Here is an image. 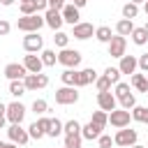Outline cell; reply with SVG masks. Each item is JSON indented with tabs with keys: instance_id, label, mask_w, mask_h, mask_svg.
<instances>
[{
	"instance_id": "obj_1",
	"label": "cell",
	"mask_w": 148,
	"mask_h": 148,
	"mask_svg": "<svg viewBox=\"0 0 148 148\" xmlns=\"http://www.w3.org/2000/svg\"><path fill=\"white\" fill-rule=\"evenodd\" d=\"M136 139H139L136 130H132V127H120V130L116 132V136H113V143H116V146H123V148H132V146L136 143Z\"/></svg>"
},
{
	"instance_id": "obj_2",
	"label": "cell",
	"mask_w": 148,
	"mask_h": 148,
	"mask_svg": "<svg viewBox=\"0 0 148 148\" xmlns=\"http://www.w3.org/2000/svg\"><path fill=\"white\" fill-rule=\"evenodd\" d=\"M46 21H44V16H39V14H30V16H23V18H18V30H23V32H39V28L44 25Z\"/></svg>"
},
{
	"instance_id": "obj_3",
	"label": "cell",
	"mask_w": 148,
	"mask_h": 148,
	"mask_svg": "<svg viewBox=\"0 0 148 148\" xmlns=\"http://www.w3.org/2000/svg\"><path fill=\"white\" fill-rule=\"evenodd\" d=\"M58 62L65 65V67H69V69H76V67L81 65V53H79L76 49H60Z\"/></svg>"
},
{
	"instance_id": "obj_4",
	"label": "cell",
	"mask_w": 148,
	"mask_h": 148,
	"mask_svg": "<svg viewBox=\"0 0 148 148\" xmlns=\"http://www.w3.org/2000/svg\"><path fill=\"white\" fill-rule=\"evenodd\" d=\"M56 102L67 106V104H74L79 102V92H76V86H62L56 90Z\"/></svg>"
},
{
	"instance_id": "obj_5",
	"label": "cell",
	"mask_w": 148,
	"mask_h": 148,
	"mask_svg": "<svg viewBox=\"0 0 148 148\" xmlns=\"http://www.w3.org/2000/svg\"><path fill=\"white\" fill-rule=\"evenodd\" d=\"M7 136H9V141H12V143H16V146H25V143H28V139H30L28 130H23V127H21V123H12V125L7 127Z\"/></svg>"
},
{
	"instance_id": "obj_6",
	"label": "cell",
	"mask_w": 148,
	"mask_h": 148,
	"mask_svg": "<svg viewBox=\"0 0 148 148\" xmlns=\"http://www.w3.org/2000/svg\"><path fill=\"white\" fill-rule=\"evenodd\" d=\"M130 120H132V111H127V109H113L111 113H109V123L113 125V127H130Z\"/></svg>"
},
{
	"instance_id": "obj_7",
	"label": "cell",
	"mask_w": 148,
	"mask_h": 148,
	"mask_svg": "<svg viewBox=\"0 0 148 148\" xmlns=\"http://www.w3.org/2000/svg\"><path fill=\"white\" fill-rule=\"evenodd\" d=\"M49 125H51V118H46V116H39L30 127H28V134H30V139H42V136H46V132H49Z\"/></svg>"
},
{
	"instance_id": "obj_8",
	"label": "cell",
	"mask_w": 148,
	"mask_h": 148,
	"mask_svg": "<svg viewBox=\"0 0 148 148\" xmlns=\"http://www.w3.org/2000/svg\"><path fill=\"white\" fill-rule=\"evenodd\" d=\"M23 49H25L28 53H37V51H42V49H44V39H42V35H39V32H25V37H23Z\"/></svg>"
},
{
	"instance_id": "obj_9",
	"label": "cell",
	"mask_w": 148,
	"mask_h": 148,
	"mask_svg": "<svg viewBox=\"0 0 148 148\" xmlns=\"http://www.w3.org/2000/svg\"><path fill=\"white\" fill-rule=\"evenodd\" d=\"M125 49H127V39H125L123 35H113L111 42H109V56L120 60V58L125 56Z\"/></svg>"
},
{
	"instance_id": "obj_10",
	"label": "cell",
	"mask_w": 148,
	"mask_h": 148,
	"mask_svg": "<svg viewBox=\"0 0 148 148\" xmlns=\"http://www.w3.org/2000/svg\"><path fill=\"white\" fill-rule=\"evenodd\" d=\"M5 76L9 79V81H23L25 76H28V69H25V65L21 62H9V65H5Z\"/></svg>"
},
{
	"instance_id": "obj_11",
	"label": "cell",
	"mask_w": 148,
	"mask_h": 148,
	"mask_svg": "<svg viewBox=\"0 0 148 148\" xmlns=\"http://www.w3.org/2000/svg\"><path fill=\"white\" fill-rule=\"evenodd\" d=\"M116 102H118V97H116L111 90H104V92L97 95V104H99V109L106 111V113H111V111L116 109Z\"/></svg>"
},
{
	"instance_id": "obj_12",
	"label": "cell",
	"mask_w": 148,
	"mask_h": 148,
	"mask_svg": "<svg viewBox=\"0 0 148 148\" xmlns=\"http://www.w3.org/2000/svg\"><path fill=\"white\" fill-rule=\"evenodd\" d=\"M5 116H7L9 123H21L23 116H25V106L21 102H12V104H7V113Z\"/></svg>"
},
{
	"instance_id": "obj_13",
	"label": "cell",
	"mask_w": 148,
	"mask_h": 148,
	"mask_svg": "<svg viewBox=\"0 0 148 148\" xmlns=\"http://www.w3.org/2000/svg\"><path fill=\"white\" fill-rule=\"evenodd\" d=\"M92 81H97V72H95L92 67H86V69L76 72L74 86H76V88H83V86H88V83H92Z\"/></svg>"
},
{
	"instance_id": "obj_14",
	"label": "cell",
	"mask_w": 148,
	"mask_h": 148,
	"mask_svg": "<svg viewBox=\"0 0 148 148\" xmlns=\"http://www.w3.org/2000/svg\"><path fill=\"white\" fill-rule=\"evenodd\" d=\"M74 28V32H72V37H76V39H90L92 35H95V28H92V23H76V25H72Z\"/></svg>"
},
{
	"instance_id": "obj_15",
	"label": "cell",
	"mask_w": 148,
	"mask_h": 148,
	"mask_svg": "<svg viewBox=\"0 0 148 148\" xmlns=\"http://www.w3.org/2000/svg\"><path fill=\"white\" fill-rule=\"evenodd\" d=\"M23 65H25L28 74H39V72H42V67H44L42 58H39V56H35V53H28V56L23 58Z\"/></svg>"
},
{
	"instance_id": "obj_16",
	"label": "cell",
	"mask_w": 148,
	"mask_h": 148,
	"mask_svg": "<svg viewBox=\"0 0 148 148\" xmlns=\"http://www.w3.org/2000/svg\"><path fill=\"white\" fill-rule=\"evenodd\" d=\"M136 67H139V58H134V56H127V53L120 58V65H118L120 74H134V72H136Z\"/></svg>"
},
{
	"instance_id": "obj_17",
	"label": "cell",
	"mask_w": 148,
	"mask_h": 148,
	"mask_svg": "<svg viewBox=\"0 0 148 148\" xmlns=\"http://www.w3.org/2000/svg\"><path fill=\"white\" fill-rule=\"evenodd\" d=\"M60 14H62V21L65 23H69V25H76L79 23V7L76 5H65L62 9H60Z\"/></svg>"
},
{
	"instance_id": "obj_18",
	"label": "cell",
	"mask_w": 148,
	"mask_h": 148,
	"mask_svg": "<svg viewBox=\"0 0 148 148\" xmlns=\"http://www.w3.org/2000/svg\"><path fill=\"white\" fill-rule=\"evenodd\" d=\"M44 21H46V25H49L51 30H60V25L65 23V21H62V14H60L58 9H46Z\"/></svg>"
},
{
	"instance_id": "obj_19",
	"label": "cell",
	"mask_w": 148,
	"mask_h": 148,
	"mask_svg": "<svg viewBox=\"0 0 148 148\" xmlns=\"http://www.w3.org/2000/svg\"><path fill=\"white\" fill-rule=\"evenodd\" d=\"M102 130H104L102 125H97V123H92V120H90L88 125H83V127H81V136H83V139H88V141H92V139H99V136H102Z\"/></svg>"
},
{
	"instance_id": "obj_20",
	"label": "cell",
	"mask_w": 148,
	"mask_h": 148,
	"mask_svg": "<svg viewBox=\"0 0 148 148\" xmlns=\"http://www.w3.org/2000/svg\"><path fill=\"white\" fill-rule=\"evenodd\" d=\"M132 30H134V23H132V18H120V21L116 23V32H118V35H123V37L132 35Z\"/></svg>"
},
{
	"instance_id": "obj_21",
	"label": "cell",
	"mask_w": 148,
	"mask_h": 148,
	"mask_svg": "<svg viewBox=\"0 0 148 148\" xmlns=\"http://www.w3.org/2000/svg\"><path fill=\"white\" fill-rule=\"evenodd\" d=\"M111 37H113V32H111V28H109V25H99V28H95V39H97V42L109 44V42H111Z\"/></svg>"
},
{
	"instance_id": "obj_22",
	"label": "cell",
	"mask_w": 148,
	"mask_h": 148,
	"mask_svg": "<svg viewBox=\"0 0 148 148\" xmlns=\"http://www.w3.org/2000/svg\"><path fill=\"white\" fill-rule=\"evenodd\" d=\"M132 86L139 90V92H148V79H146V74H132Z\"/></svg>"
},
{
	"instance_id": "obj_23",
	"label": "cell",
	"mask_w": 148,
	"mask_h": 148,
	"mask_svg": "<svg viewBox=\"0 0 148 148\" xmlns=\"http://www.w3.org/2000/svg\"><path fill=\"white\" fill-rule=\"evenodd\" d=\"M39 58H42V62H44L46 67H53V65L58 62V53L51 51V49H42V56H39Z\"/></svg>"
},
{
	"instance_id": "obj_24",
	"label": "cell",
	"mask_w": 148,
	"mask_h": 148,
	"mask_svg": "<svg viewBox=\"0 0 148 148\" xmlns=\"http://www.w3.org/2000/svg\"><path fill=\"white\" fill-rule=\"evenodd\" d=\"M132 42H134L136 46H143V44L148 42V32H146L143 28H134V30H132Z\"/></svg>"
},
{
	"instance_id": "obj_25",
	"label": "cell",
	"mask_w": 148,
	"mask_h": 148,
	"mask_svg": "<svg viewBox=\"0 0 148 148\" xmlns=\"http://www.w3.org/2000/svg\"><path fill=\"white\" fill-rule=\"evenodd\" d=\"M62 127H65V123H60L58 118H51V125H49V132H46V136H60L62 134Z\"/></svg>"
},
{
	"instance_id": "obj_26",
	"label": "cell",
	"mask_w": 148,
	"mask_h": 148,
	"mask_svg": "<svg viewBox=\"0 0 148 148\" xmlns=\"http://www.w3.org/2000/svg\"><path fill=\"white\" fill-rule=\"evenodd\" d=\"M132 120H136V123H148V106H134V109H132Z\"/></svg>"
},
{
	"instance_id": "obj_27",
	"label": "cell",
	"mask_w": 148,
	"mask_h": 148,
	"mask_svg": "<svg viewBox=\"0 0 148 148\" xmlns=\"http://www.w3.org/2000/svg\"><path fill=\"white\" fill-rule=\"evenodd\" d=\"M28 90H25V83L23 81H12L9 83V95H14V97H21V95H25Z\"/></svg>"
},
{
	"instance_id": "obj_28",
	"label": "cell",
	"mask_w": 148,
	"mask_h": 148,
	"mask_svg": "<svg viewBox=\"0 0 148 148\" xmlns=\"http://www.w3.org/2000/svg\"><path fill=\"white\" fill-rule=\"evenodd\" d=\"M81 134H65V148H81Z\"/></svg>"
},
{
	"instance_id": "obj_29",
	"label": "cell",
	"mask_w": 148,
	"mask_h": 148,
	"mask_svg": "<svg viewBox=\"0 0 148 148\" xmlns=\"http://www.w3.org/2000/svg\"><path fill=\"white\" fill-rule=\"evenodd\" d=\"M136 14H139V5L136 2H127L123 7V18H136Z\"/></svg>"
},
{
	"instance_id": "obj_30",
	"label": "cell",
	"mask_w": 148,
	"mask_h": 148,
	"mask_svg": "<svg viewBox=\"0 0 148 148\" xmlns=\"http://www.w3.org/2000/svg\"><path fill=\"white\" fill-rule=\"evenodd\" d=\"M60 81L65 83V86H74V81H76V69H65L62 74H60Z\"/></svg>"
},
{
	"instance_id": "obj_31",
	"label": "cell",
	"mask_w": 148,
	"mask_h": 148,
	"mask_svg": "<svg viewBox=\"0 0 148 148\" xmlns=\"http://www.w3.org/2000/svg\"><path fill=\"white\" fill-rule=\"evenodd\" d=\"M118 99H123V97H127V95H132L130 92V83H125V81H118L116 83V92H113Z\"/></svg>"
},
{
	"instance_id": "obj_32",
	"label": "cell",
	"mask_w": 148,
	"mask_h": 148,
	"mask_svg": "<svg viewBox=\"0 0 148 148\" xmlns=\"http://www.w3.org/2000/svg\"><path fill=\"white\" fill-rule=\"evenodd\" d=\"M65 134H81V123L79 120H67L65 127H62Z\"/></svg>"
},
{
	"instance_id": "obj_33",
	"label": "cell",
	"mask_w": 148,
	"mask_h": 148,
	"mask_svg": "<svg viewBox=\"0 0 148 148\" xmlns=\"http://www.w3.org/2000/svg\"><path fill=\"white\" fill-rule=\"evenodd\" d=\"M90 120H92V123H97V125H102V127H106V123H109V113L99 109V111H95V113H92V118H90Z\"/></svg>"
},
{
	"instance_id": "obj_34",
	"label": "cell",
	"mask_w": 148,
	"mask_h": 148,
	"mask_svg": "<svg viewBox=\"0 0 148 148\" xmlns=\"http://www.w3.org/2000/svg\"><path fill=\"white\" fill-rule=\"evenodd\" d=\"M95 86H97V92H104V90H111V79H109V76H97V81H95Z\"/></svg>"
},
{
	"instance_id": "obj_35",
	"label": "cell",
	"mask_w": 148,
	"mask_h": 148,
	"mask_svg": "<svg viewBox=\"0 0 148 148\" xmlns=\"http://www.w3.org/2000/svg\"><path fill=\"white\" fill-rule=\"evenodd\" d=\"M32 111H35L37 116H44V113L49 111V104H46V99H35V102H32Z\"/></svg>"
},
{
	"instance_id": "obj_36",
	"label": "cell",
	"mask_w": 148,
	"mask_h": 148,
	"mask_svg": "<svg viewBox=\"0 0 148 148\" xmlns=\"http://www.w3.org/2000/svg\"><path fill=\"white\" fill-rule=\"evenodd\" d=\"M53 42H56V46H60V49H67V42H69V35L67 32H56V37H53Z\"/></svg>"
},
{
	"instance_id": "obj_37",
	"label": "cell",
	"mask_w": 148,
	"mask_h": 148,
	"mask_svg": "<svg viewBox=\"0 0 148 148\" xmlns=\"http://www.w3.org/2000/svg\"><path fill=\"white\" fill-rule=\"evenodd\" d=\"M104 76H109L111 83L116 86V83L120 81V69H118V67H106V69H104Z\"/></svg>"
},
{
	"instance_id": "obj_38",
	"label": "cell",
	"mask_w": 148,
	"mask_h": 148,
	"mask_svg": "<svg viewBox=\"0 0 148 148\" xmlns=\"http://www.w3.org/2000/svg\"><path fill=\"white\" fill-rule=\"evenodd\" d=\"M21 14H23V16L37 14V7H35V2H32V0H25V2H21Z\"/></svg>"
},
{
	"instance_id": "obj_39",
	"label": "cell",
	"mask_w": 148,
	"mask_h": 148,
	"mask_svg": "<svg viewBox=\"0 0 148 148\" xmlns=\"http://www.w3.org/2000/svg\"><path fill=\"white\" fill-rule=\"evenodd\" d=\"M23 83H25V90H37V88H39V83H37V74H28V76L23 79Z\"/></svg>"
},
{
	"instance_id": "obj_40",
	"label": "cell",
	"mask_w": 148,
	"mask_h": 148,
	"mask_svg": "<svg viewBox=\"0 0 148 148\" xmlns=\"http://www.w3.org/2000/svg\"><path fill=\"white\" fill-rule=\"evenodd\" d=\"M118 102H120V106H123V109H127V111H132V109L136 106L134 95H127V97H123V99H118Z\"/></svg>"
},
{
	"instance_id": "obj_41",
	"label": "cell",
	"mask_w": 148,
	"mask_h": 148,
	"mask_svg": "<svg viewBox=\"0 0 148 148\" xmlns=\"http://www.w3.org/2000/svg\"><path fill=\"white\" fill-rule=\"evenodd\" d=\"M97 143H99V148H111V146H113V139L106 136V134H102V136L97 139Z\"/></svg>"
},
{
	"instance_id": "obj_42",
	"label": "cell",
	"mask_w": 148,
	"mask_h": 148,
	"mask_svg": "<svg viewBox=\"0 0 148 148\" xmlns=\"http://www.w3.org/2000/svg\"><path fill=\"white\" fill-rule=\"evenodd\" d=\"M139 69H141L143 74H148V53L139 56Z\"/></svg>"
},
{
	"instance_id": "obj_43",
	"label": "cell",
	"mask_w": 148,
	"mask_h": 148,
	"mask_svg": "<svg viewBox=\"0 0 148 148\" xmlns=\"http://www.w3.org/2000/svg\"><path fill=\"white\" fill-rule=\"evenodd\" d=\"M62 7H65V0H49V9H58L60 12Z\"/></svg>"
},
{
	"instance_id": "obj_44",
	"label": "cell",
	"mask_w": 148,
	"mask_h": 148,
	"mask_svg": "<svg viewBox=\"0 0 148 148\" xmlns=\"http://www.w3.org/2000/svg\"><path fill=\"white\" fill-rule=\"evenodd\" d=\"M9 30H12V25H9V21H5V18H2V21H0V35H7Z\"/></svg>"
},
{
	"instance_id": "obj_45",
	"label": "cell",
	"mask_w": 148,
	"mask_h": 148,
	"mask_svg": "<svg viewBox=\"0 0 148 148\" xmlns=\"http://www.w3.org/2000/svg\"><path fill=\"white\" fill-rule=\"evenodd\" d=\"M32 2H35L37 12H42V9H49V0H32Z\"/></svg>"
},
{
	"instance_id": "obj_46",
	"label": "cell",
	"mask_w": 148,
	"mask_h": 148,
	"mask_svg": "<svg viewBox=\"0 0 148 148\" xmlns=\"http://www.w3.org/2000/svg\"><path fill=\"white\" fill-rule=\"evenodd\" d=\"M86 2H88V0H72V5H76V7H79V9H81V7H83V5H86Z\"/></svg>"
},
{
	"instance_id": "obj_47",
	"label": "cell",
	"mask_w": 148,
	"mask_h": 148,
	"mask_svg": "<svg viewBox=\"0 0 148 148\" xmlns=\"http://www.w3.org/2000/svg\"><path fill=\"white\" fill-rule=\"evenodd\" d=\"M5 113H7V104H2V102H0V116H5Z\"/></svg>"
},
{
	"instance_id": "obj_48",
	"label": "cell",
	"mask_w": 148,
	"mask_h": 148,
	"mask_svg": "<svg viewBox=\"0 0 148 148\" xmlns=\"http://www.w3.org/2000/svg\"><path fill=\"white\" fill-rule=\"evenodd\" d=\"M5 120H7V116H0V130L5 127Z\"/></svg>"
},
{
	"instance_id": "obj_49",
	"label": "cell",
	"mask_w": 148,
	"mask_h": 148,
	"mask_svg": "<svg viewBox=\"0 0 148 148\" xmlns=\"http://www.w3.org/2000/svg\"><path fill=\"white\" fill-rule=\"evenodd\" d=\"M0 2H2L5 7H9V5H14V0H0Z\"/></svg>"
},
{
	"instance_id": "obj_50",
	"label": "cell",
	"mask_w": 148,
	"mask_h": 148,
	"mask_svg": "<svg viewBox=\"0 0 148 148\" xmlns=\"http://www.w3.org/2000/svg\"><path fill=\"white\" fill-rule=\"evenodd\" d=\"M130 2H136V5H141V2H146V0H130Z\"/></svg>"
},
{
	"instance_id": "obj_51",
	"label": "cell",
	"mask_w": 148,
	"mask_h": 148,
	"mask_svg": "<svg viewBox=\"0 0 148 148\" xmlns=\"http://www.w3.org/2000/svg\"><path fill=\"white\" fill-rule=\"evenodd\" d=\"M132 148H146V146H139V143H134V146H132Z\"/></svg>"
},
{
	"instance_id": "obj_52",
	"label": "cell",
	"mask_w": 148,
	"mask_h": 148,
	"mask_svg": "<svg viewBox=\"0 0 148 148\" xmlns=\"http://www.w3.org/2000/svg\"><path fill=\"white\" fill-rule=\"evenodd\" d=\"M143 30H146V32H148V21H146V25H143Z\"/></svg>"
},
{
	"instance_id": "obj_53",
	"label": "cell",
	"mask_w": 148,
	"mask_h": 148,
	"mask_svg": "<svg viewBox=\"0 0 148 148\" xmlns=\"http://www.w3.org/2000/svg\"><path fill=\"white\" fill-rule=\"evenodd\" d=\"M0 148H7V143H2V141H0Z\"/></svg>"
},
{
	"instance_id": "obj_54",
	"label": "cell",
	"mask_w": 148,
	"mask_h": 148,
	"mask_svg": "<svg viewBox=\"0 0 148 148\" xmlns=\"http://www.w3.org/2000/svg\"><path fill=\"white\" fill-rule=\"evenodd\" d=\"M146 14H148V0H146Z\"/></svg>"
},
{
	"instance_id": "obj_55",
	"label": "cell",
	"mask_w": 148,
	"mask_h": 148,
	"mask_svg": "<svg viewBox=\"0 0 148 148\" xmlns=\"http://www.w3.org/2000/svg\"><path fill=\"white\" fill-rule=\"evenodd\" d=\"M18 2H25V0H18Z\"/></svg>"
},
{
	"instance_id": "obj_56",
	"label": "cell",
	"mask_w": 148,
	"mask_h": 148,
	"mask_svg": "<svg viewBox=\"0 0 148 148\" xmlns=\"http://www.w3.org/2000/svg\"><path fill=\"white\" fill-rule=\"evenodd\" d=\"M146 79H148V74H146Z\"/></svg>"
}]
</instances>
